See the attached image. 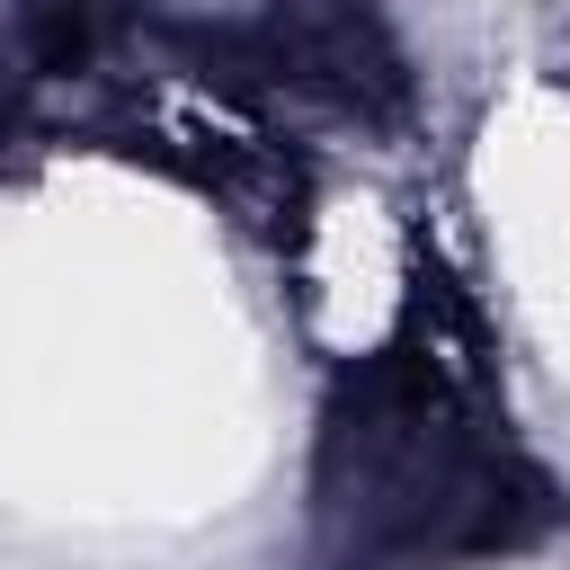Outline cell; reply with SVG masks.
<instances>
[{
	"instance_id": "obj_1",
	"label": "cell",
	"mask_w": 570,
	"mask_h": 570,
	"mask_svg": "<svg viewBox=\"0 0 570 570\" xmlns=\"http://www.w3.org/2000/svg\"><path fill=\"white\" fill-rule=\"evenodd\" d=\"M312 499L338 561L365 570H436V561H490L534 543L561 499L552 481L490 436L472 410V383L436 347L428 321H410L392 347L356 356L321 410V463Z\"/></svg>"
},
{
	"instance_id": "obj_2",
	"label": "cell",
	"mask_w": 570,
	"mask_h": 570,
	"mask_svg": "<svg viewBox=\"0 0 570 570\" xmlns=\"http://www.w3.org/2000/svg\"><path fill=\"white\" fill-rule=\"evenodd\" d=\"M27 36H36V62H45V71H71V62L89 53V27H80V9H71V0H45Z\"/></svg>"
}]
</instances>
